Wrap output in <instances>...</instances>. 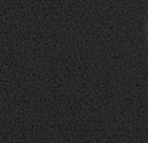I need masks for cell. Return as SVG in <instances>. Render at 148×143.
Here are the masks:
<instances>
[{
	"mask_svg": "<svg viewBox=\"0 0 148 143\" xmlns=\"http://www.w3.org/2000/svg\"><path fill=\"white\" fill-rule=\"evenodd\" d=\"M145 36H147V40H148V21H147V24H145Z\"/></svg>",
	"mask_w": 148,
	"mask_h": 143,
	"instance_id": "6da1fadb",
	"label": "cell"
}]
</instances>
